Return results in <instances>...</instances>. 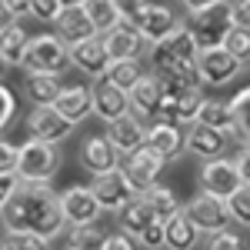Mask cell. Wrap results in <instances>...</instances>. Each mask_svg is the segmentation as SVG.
<instances>
[{
  "mask_svg": "<svg viewBox=\"0 0 250 250\" xmlns=\"http://www.w3.org/2000/svg\"><path fill=\"white\" fill-rule=\"evenodd\" d=\"M144 74H147V70H144L140 57H134V60H110V67H107L104 80H110L114 87H120V90H130Z\"/></svg>",
  "mask_w": 250,
  "mask_h": 250,
  "instance_id": "31",
  "label": "cell"
},
{
  "mask_svg": "<svg viewBox=\"0 0 250 250\" xmlns=\"http://www.w3.org/2000/svg\"><path fill=\"white\" fill-rule=\"evenodd\" d=\"M60 210H63L67 227H77V224H97V217L104 213V207H100V200L94 197L90 187L74 184V187H67L60 193Z\"/></svg>",
  "mask_w": 250,
  "mask_h": 250,
  "instance_id": "11",
  "label": "cell"
},
{
  "mask_svg": "<svg viewBox=\"0 0 250 250\" xmlns=\"http://www.w3.org/2000/svg\"><path fill=\"white\" fill-rule=\"evenodd\" d=\"M104 250H140V240L124 230H117V233H107V247Z\"/></svg>",
  "mask_w": 250,
  "mask_h": 250,
  "instance_id": "43",
  "label": "cell"
},
{
  "mask_svg": "<svg viewBox=\"0 0 250 250\" xmlns=\"http://www.w3.org/2000/svg\"><path fill=\"white\" fill-rule=\"evenodd\" d=\"M130 23H134V30L140 34V40H144L147 47H157L160 40L170 37L184 20L177 17L170 7H164V3H147V7H144Z\"/></svg>",
  "mask_w": 250,
  "mask_h": 250,
  "instance_id": "7",
  "label": "cell"
},
{
  "mask_svg": "<svg viewBox=\"0 0 250 250\" xmlns=\"http://www.w3.org/2000/svg\"><path fill=\"white\" fill-rule=\"evenodd\" d=\"M90 190H94V197L100 200V207H104V213H117L124 204H130L137 197V187L127 180V173L120 170H110V173H100V177H94V184H90Z\"/></svg>",
  "mask_w": 250,
  "mask_h": 250,
  "instance_id": "9",
  "label": "cell"
},
{
  "mask_svg": "<svg viewBox=\"0 0 250 250\" xmlns=\"http://www.w3.org/2000/svg\"><path fill=\"white\" fill-rule=\"evenodd\" d=\"M0 220H3V230H30L47 237V240L60 237L67 227L57 193L47 184H23V180L14 190V197L3 204Z\"/></svg>",
  "mask_w": 250,
  "mask_h": 250,
  "instance_id": "1",
  "label": "cell"
},
{
  "mask_svg": "<svg viewBox=\"0 0 250 250\" xmlns=\"http://www.w3.org/2000/svg\"><path fill=\"white\" fill-rule=\"evenodd\" d=\"M164 167H167V160L157 154L154 147H147V144H144V147H137L134 154H127V160L120 164V170L127 173V180L137 187V193H144L147 187H154Z\"/></svg>",
  "mask_w": 250,
  "mask_h": 250,
  "instance_id": "10",
  "label": "cell"
},
{
  "mask_svg": "<svg viewBox=\"0 0 250 250\" xmlns=\"http://www.w3.org/2000/svg\"><path fill=\"white\" fill-rule=\"evenodd\" d=\"M27 134L34 140H43V144H63L67 137L74 134V124L63 120V117L54 110V107H34L27 114Z\"/></svg>",
  "mask_w": 250,
  "mask_h": 250,
  "instance_id": "12",
  "label": "cell"
},
{
  "mask_svg": "<svg viewBox=\"0 0 250 250\" xmlns=\"http://www.w3.org/2000/svg\"><path fill=\"white\" fill-rule=\"evenodd\" d=\"M114 3H117V14H120V20H124V23H130V20H134L137 14L147 7V0H114Z\"/></svg>",
  "mask_w": 250,
  "mask_h": 250,
  "instance_id": "45",
  "label": "cell"
},
{
  "mask_svg": "<svg viewBox=\"0 0 250 250\" xmlns=\"http://www.w3.org/2000/svg\"><path fill=\"white\" fill-rule=\"evenodd\" d=\"M104 47H107L110 60H134V57L144 54L147 43L140 40V34L134 30V23H120L110 34H104Z\"/></svg>",
  "mask_w": 250,
  "mask_h": 250,
  "instance_id": "24",
  "label": "cell"
},
{
  "mask_svg": "<svg viewBox=\"0 0 250 250\" xmlns=\"http://www.w3.org/2000/svg\"><path fill=\"white\" fill-rule=\"evenodd\" d=\"M197 124L213 127V130H220V134H227V137H233V140H237V120H233V107H230V104H224V100L204 97L200 114H197Z\"/></svg>",
  "mask_w": 250,
  "mask_h": 250,
  "instance_id": "26",
  "label": "cell"
},
{
  "mask_svg": "<svg viewBox=\"0 0 250 250\" xmlns=\"http://www.w3.org/2000/svg\"><path fill=\"white\" fill-rule=\"evenodd\" d=\"M240 70H244V63L224 47H210V50L197 54V74H200V83H207V87H227Z\"/></svg>",
  "mask_w": 250,
  "mask_h": 250,
  "instance_id": "8",
  "label": "cell"
},
{
  "mask_svg": "<svg viewBox=\"0 0 250 250\" xmlns=\"http://www.w3.org/2000/svg\"><path fill=\"white\" fill-rule=\"evenodd\" d=\"M210 3H220V0H184L187 14H197V10H204V7H210Z\"/></svg>",
  "mask_w": 250,
  "mask_h": 250,
  "instance_id": "49",
  "label": "cell"
},
{
  "mask_svg": "<svg viewBox=\"0 0 250 250\" xmlns=\"http://www.w3.org/2000/svg\"><path fill=\"white\" fill-rule=\"evenodd\" d=\"M227 140H230V137L220 134V130H213V127L193 124L190 130L184 134V154H193L197 160H213V157H224Z\"/></svg>",
  "mask_w": 250,
  "mask_h": 250,
  "instance_id": "19",
  "label": "cell"
},
{
  "mask_svg": "<svg viewBox=\"0 0 250 250\" xmlns=\"http://www.w3.org/2000/svg\"><path fill=\"white\" fill-rule=\"evenodd\" d=\"M147 147H154L167 164H173L177 157L184 154V130H180V124L164 120V117L154 120V124L147 127Z\"/></svg>",
  "mask_w": 250,
  "mask_h": 250,
  "instance_id": "21",
  "label": "cell"
},
{
  "mask_svg": "<svg viewBox=\"0 0 250 250\" xmlns=\"http://www.w3.org/2000/svg\"><path fill=\"white\" fill-rule=\"evenodd\" d=\"M240 173H237V164L227 160V157H213V160H204L200 167V190L217 193V197H230L237 187H240Z\"/></svg>",
  "mask_w": 250,
  "mask_h": 250,
  "instance_id": "13",
  "label": "cell"
},
{
  "mask_svg": "<svg viewBox=\"0 0 250 250\" xmlns=\"http://www.w3.org/2000/svg\"><path fill=\"white\" fill-rule=\"evenodd\" d=\"M63 3V10H70V7H83V0H60Z\"/></svg>",
  "mask_w": 250,
  "mask_h": 250,
  "instance_id": "51",
  "label": "cell"
},
{
  "mask_svg": "<svg viewBox=\"0 0 250 250\" xmlns=\"http://www.w3.org/2000/svg\"><path fill=\"white\" fill-rule=\"evenodd\" d=\"M107 140L117 147L120 157H127V154H134L137 147L147 144V127H144V120L137 114H124L107 124Z\"/></svg>",
  "mask_w": 250,
  "mask_h": 250,
  "instance_id": "17",
  "label": "cell"
},
{
  "mask_svg": "<svg viewBox=\"0 0 250 250\" xmlns=\"http://www.w3.org/2000/svg\"><path fill=\"white\" fill-rule=\"evenodd\" d=\"M80 167L83 170H90L94 177H100V173H110L120 167V154H117V147L107 140V137H83L80 140Z\"/></svg>",
  "mask_w": 250,
  "mask_h": 250,
  "instance_id": "15",
  "label": "cell"
},
{
  "mask_svg": "<svg viewBox=\"0 0 250 250\" xmlns=\"http://www.w3.org/2000/svg\"><path fill=\"white\" fill-rule=\"evenodd\" d=\"M130 97V114H137L140 120H154L160 117V74H144L134 87L127 90Z\"/></svg>",
  "mask_w": 250,
  "mask_h": 250,
  "instance_id": "20",
  "label": "cell"
},
{
  "mask_svg": "<svg viewBox=\"0 0 250 250\" xmlns=\"http://www.w3.org/2000/svg\"><path fill=\"white\" fill-rule=\"evenodd\" d=\"M14 114H17V94L0 83V130L14 120Z\"/></svg>",
  "mask_w": 250,
  "mask_h": 250,
  "instance_id": "41",
  "label": "cell"
},
{
  "mask_svg": "<svg viewBox=\"0 0 250 250\" xmlns=\"http://www.w3.org/2000/svg\"><path fill=\"white\" fill-rule=\"evenodd\" d=\"M190 34L197 40V47L200 50H210V47H220L224 37H227V30L233 27L230 20V0H220V3H210V7H204V10H197L190 14Z\"/></svg>",
  "mask_w": 250,
  "mask_h": 250,
  "instance_id": "5",
  "label": "cell"
},
{
  "mask_svg": "<svg viewBox=\"0 0 250 250\" xmlns=\"http://www.w3.org/2000/svg\"><path fill=\"white\" fill-rule=\"evenodd\" d=\"M167 224V250H197V240H200V230L193 224L187 210H177Z\"/></svg>",
  "mask_w": 250,
  "mask_h": 250,
  "instance_id": "29",
  "label": "cell"
},
{
  "mask_svg": "<svg viewBox=\"0 0 250 250\" xmlns=\"http://www.w3.org/2000/svg\"><path fill=\"white\" fill-rule=\"evenodd\" d=\"M27 47H30V34L20 27L17 20H10L7 27H0V57L7 60L10 67H23Z\"/></svg>",
  "mask_w": 250,
  "mask_h": 250,
  "instance_id": "28",
  "label": "cell"
},
{
  "mask_svg": "<svg viewBox=\"0 0 250 250\" xmlns=\"http://www.w3.org/2000/svg\"><path fill=\"white\" fill-rule=\"evenodd\" d=\"M0 250H50V240L30 230H7L0 240Z\"/></svg>",
  "mask_w": 250,
  "mask_h": 250,
  "instance_id": "34",
  "label": "cell"
},
{
  "mask_svg": "<svg viewBox=\"0 0 250 250\" xmlns=\"http://www.w3.org/2000/svg\"><path fill=\"white\" fill-rule=\"evenodd\" d=\"M140 247L144 250H167V224L154 220L147 230L140 233Z\"/></svg>",
  "mask_w": 250,
  "mask_h": 250,
  "instance_id": "40",
  "label": "cell"
},
{
  "mask_svg": "<svg viewBox=\"0 0 250 250\" xmlns=\"http://www.w3.org/2000/svg\"><path fill=\"white\" fill-rule=\"evenodd\" d=\"M67 247H74V250H104L107 247V230H100L97 224L67 227Z\"/></svg>",
  "mask_w": 250,
  "mask_h": 250,
  "instance_id": "32",
  "label": "cell"
},
{
  "mask_svg": "<svg viewBox=\"0 0 250 250\" xmlns=\"http://www.w3.org/2000/svg\"><path fill=\"white\" fill-rule=\"evenodd\" d=\"M197 40H193L190 27L180 23L167 40H160L157 47H150V57H154V67L160 77H180L187 83H200V74H197Z\"/></svg>",
  "mask_w": 250,
  "mask_h": 250,
  "instance_id": "2",
  "label": "cell"
},
{
  "mask_svg": "<svg viewBox=\"0 0 250 250\" xmlns=\"http://www.w3.org/2000/svg\"><path fill=\"white\" fill-rule=\"evenodd\" d=\"M17 150L20 147H14L10 140L0 137V173H14L17 170Z\"/></svg>",
  "mask_w": 250,
  "mask_h": 250,
  "instance_id": "42",
  "label": "cell"
},
{
  "mask_svg": "<svg viewBox=\"0 0 250 250\" xmlns=\"http://www.w3.org/2000/svg\"><path fill=\"white\" fill-rule=\"evenodd\" d=\"M230 107H233V120H237V140L250 144V87H244L233 97Z\"/></svg>",
  "mask_w": 250,
  "mask_h": 250,
  "instance_id": "35",
  "label": "cell"
},
{
  "mask_svg": "<svg viewBox=\"0 0 250 250\" xmlns=\"http://www.w3.org/2000/svg\"><path fill=\"white\" fill-rule=\"evenodd\" d=\"M54 110H57L63 120H70L74 127L83 124L87 117L94 114V94H90V87H83V83H74V87H63L60 97L54 100Z\"/></svg>",
  "mask_w": 250,
  "mask_h": 250,
  "instance_id": "22",
  "label": "cell"
},
{
  "mask_svg": "<svg viewBox=\"0 0 250 250\" xmlns=\"http://www.w3.org/2000/svg\"><path fill=\"white\" fill-rule=\"evenodd\" d=\"M204 83H190L184 87L177 97H164L160 100V117L164 120H173V124H197V114H200V104H204Z\"/></svg>",
  "mask_w": 250,
  "mask_h": 250,
  "instance_id": "18",
  "label": "cell"
},
{
  "mask_svg": "<svg viewBox=\"0 0 250 250\" xmlns=\"http://www.w3.org/2000/svg\"><path fill=\"white\" fill-rule=\"evenodd\" d=\"M187 217H190L193 224H197V230L200 233H213V230H224V227H230V210H227V200L224 197H217V193H193L190 200H187Z\"/></svg>",
  "mask_w": 250,
  "mask_h": 250,
  "instance_id": "6",
  "label": "cell"
},
{
  "mask_svg": "<svg viewBox=\"0 0 250 250\" xmlns=\"http://www.w3.org/2000/svg\"><path fill=\"white\" fill-rule=\"evenodd\" d=\"M17 187H20V177H17V173H0V210H3V204L14 197Z\"/></svg>",
  "mask_w": 250,
  "mask_h": 250,
  "instance_id": "46",
  "label": "cell"
},
{
  "mask_svg": "<svg viewBox=\"0 0 250 250\" xmlns=\"http://www.w3.org/2000/svg\"><path fill=\"white\" fill-rule=\"evenodd\" d=\"M204 250H247V240H244V237H240L237 230L224 227V230L207 233V240H204Z\"/></svg>",
  "mask_w": 250,
  "mask_h": 250,
  "instance_id": "38",
  "label": "cell"
},
{
  "mask_svg": "<svg viewBox=\"0 0 250 250\" xmlns=\"http://www.w3.org/2000/svg\"><path fill=\"white\" fill-rule=\"evenodd\" d=\"M227 210H230L233 224L250 227V184H240V187L227 197Z\"/></svg>",
  "mask_w": 250,
  "mask_h": 250,
  "instance_id": "36",
  "label": "cell"
},
{
  "mask_svg": "<svg viewBox=\"0 0 250 250\" xmlns=\"http://www.w3.org/2000/svg\"><path fill=\"white\" fill-rule=\"evenodd\" d=\"M7 67H10V63H7V60L0 57V77H3V74H7Z\"/></svg>",
  "mask_w": 250,
  "mask_h": 250,
  "instance_id": "52",
  "label": "cell"
},
{
  "mask_svg": "<svg viewBox=\"0 0 250 250\" xmlns=\"http://www.w3.org/2000/svg\"><path fill=\"white\" fill-rule=\"evenodd\" d=\"M10 10H7V3H3V0H0V27H7V23H10Z\"/></svg>",
  "mask_w": 250,
  "mask_h": 250,
  "instance_id": "50",
  "label": "cell"
},
{
  "mask_svg": "<svg viewBox=\"0 0 250 250\" xmlns=\"http://www.w3.org/2000/svg\"><path fill=\"white\" fill-rule=\"evenodd\" d=\"M70 63L77 67L83 77L100 80L110 67V54L104 47V37H90V40H80V43H70Z\"/></svg>",
  "mask_w": 250,
  "mask_h": 250,
  "instance_id": "14",
  "label": "cell"
},
{
  "mask_svg": "<svg viewBox=\"0 0 250 250\" xmlns=\"http://www.w3.org/2000/svg\"><path fill=\"white\" fill-rule=\"evenodd\" d=\"M54 27H57V37L63 40L67 47H70V43H80V40L100 37V34L94 30V23H90V17H87L83 7H70V10H63Z\"/></svg>",
  "mask_w": 250,
  "mask_h": 250,
  "instance_id": "25",
  "label": "cell"
},
{
  "mask_svg": "<svg viewBox=\"0 0 250 250\" xmlns=\"http://www.w3.org/2000/svg\"><path fill=\"white\" fill-rule=\"evenodd\" d=\"M230 20H233V27L250 30V0H237V3H230Z\"/></svg>",
  "mask_w": 250,
  "mask_h": 250,
  "instance_id": "44",
  "label": "cell"
},
{
  "mask_svg": "<svg viewBox=\"0 0 250 250\" xmlns=\"http://www.w3.org/2000/svg\"><path fill=\"white\" fill-rule=\"evenodd\" d=\"M83 10H87V17L94 23V30L104 37V34H110L114 27H120L124 20L117 14V3L114 0H83Z\"/></svg>",
  "mask_w": 250,
  "mask_h": 250,
  "instance_id": "30",
  "label": "cell"
},
{
  "mask_svg": "<svg viewBox=\"0 0 250 250\" xmlns=\"http://www.w3.org/2000/svg\"><path fill=\"white\" fill-rule=\"evenodd\" d=\"M60 74H27L23 77V94L34 107H54L60 97Z\"/></svg>",
  "mask_w": 250,
  "mask_h": 250,
  "instance_id": "27",
  "label": "cell"
},
{
  "mask_svg": "<svg viewBox=\"0 0 250 250\" xmlns=\"http://www.w3.org/2000/svg\"><path fill=\"white\" fill-rule=\"evenodd\" d=\"M90 94H94V114L104 120V124H110V120H117V117L130 114V97H127V90H120V87H114L110 80H90Z\"/></svg>",
  "mask_w": 250,
  "mask_h": 250,
  "instance_id": "16",
  "label": "cell"
},
{
  "mask_svg": "<svg viewBox=\"0 0 250 250\" xmlns=\"http://www.w3.org/2000/svg\"><path fill=\"white\" fill-rule=\"evenodd\" d=\"M63 14V3L60 0H30V17L40 23H57Z\"/></svg>",
  "mask_w": 250,
  "mask_h": 250,
  "instance_id": "39",
  "label": "cell"
},
{
  "mask_svg": "<svg viewBox=\"0 0 250 250\" xmlns=\"http://www.w3.org/2000/svg\"><path fill=\"white\" fill-rule=\"evenodd\" d=\"M7 3V10H10V17H30V0H3Z\"/></svg>",
  "mask_w": 250,
  "mask_h": 250,
  "instance_id": "48",
  "label": "cell"
},
{
  "mask_svg": "<svg viewBox=\"0 0 250 250\" xmlns=\"http://www.w3.org/2000/svg\"><path fill=\"white\" fill-rule=\"evenodd\" d=\"M63 250H74V247H63Z\"/></svg>",
  "mask_w": 250,
  "mask_h": 250,
  "instance_id": "53",
  "label": "cell"
},
{
  "mask_svg": "<svg viewBox=\"0 0 250 250\" xmlns=\"http://www.w3.org/2000/svg\"><path fill=\"white\" fill-rule=\"evenodd\" d=\"M233 164H237L240 180L250 184V144H240V150H237V157H233Z\"/></svg>",
  "mask_w": 250,
  "mask_h": 250,
  "instance_id": "47",
  "label": "cell"
},
{
  "mask_svg": "<svg viewBox=\"0 0 250 250\" xmlns=\"http://www.w3.org/2000/svg\"><path fill=\"white\" fill-rule=\"evenodd\" d=\"M154 220H160V217L150 210V204L144 200V193H137L130 204H124V207L117 210V230H124V233H130V237L140 240V233L147 230Z\"/></svg>",
  "mask_w": 250,
  "mask_h": 250,
  "instance_id": "23",
  "label": "cell"
},
{
  "mask_svg": "<svg viewBox=\"0 0 250 250\" xmlns=\"http://www.w3.org/2000/svg\"><path fill=\"white\" fill-rule=\"evenodd\" d=\"M70 63V47L57 37V34H37L30 37L27 57H23V70L27 74H67Z\"/></svg>",
  "mask_w": 250,
  "mask_h": 250,
  "instance_id": "4",
  "label": "cell"
},
{
  "mask_svg": "<svg viewBox=\"0 0 250 250\" xmlns=\"http://www.w3.org/2000/svg\"><path fill=\"white\" fill-rule=\"evenodd\" d=\"M220 47H224V50H230V54H233L237 60H240L244 67H250V30H240V27H230Z\"/></svg>",
  "mask_w": 250,
  "mask_h": 250,
  "instance_id": "37",
  "label": "cell"
},
{
  "mask_svg": "<svg viewBox=\"0 0 250 250\" xmlns=\"http://www.w3.org/2000/svg\"><path fill=\"white\" fill-rule=\"evenodd\" d=\"M60 170V150L54 144H43V140H27L20 144L17 150V177L23 184H50Z\"/></svg>",
  "mask_w": 250,
  "mask_h": 250,
  "instance_id": "3",
  "label": "cell"
},
{
  "mask_svg": "<svg viewBox=\"0 0 250 250\" xmlns=\"http://www.w3.org/2000/svg\"><path fill=\"white\" fill-rule=\"evenodd\" d=\"M144 200L150 204V210H154L160 220H170L177 210H184V207H180V200H177V193H173L170 187H160V184L147 187V190H144Z\"/></svg>",
  "mask_w": 250,
  "mask_h": 250,
  "instance_id": "33",
  "label": "cell"
}]
</instances>
